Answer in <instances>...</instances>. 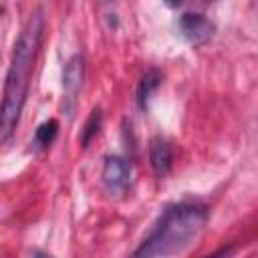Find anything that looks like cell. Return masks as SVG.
I'll use <instances>...</instances> for the list:
<instances>
[{"label": "cell", "instance_id": "obj_1", "mask_svg": "<svg viewBox=\"0 0 258 258\" xmlns=\"http://www.w3.org/2000/svg\"><path fill=\"white\" fill-rule=\"evenodd\" d=\"M42 34H44V16L42 10H34L14 42L10 67L4 79V91L0 101V149L12 139L20 123L22 109L28 97L30 79L34 73V62L40 52Z\"/></svg>", "mask_w": 258, "mask_h": 258}, {"label": "cell", "instance_id": "obj_2", "mask_svg": "<svg viewBox=\"0 0 258 258\" xmlns=\"http://www.w3.org/2000/svg\"><path fill=\"white\" fill-rule=\"evenodd\" d=\"M208 206L198 200L167 204L129 258H173L204 230Z\"/></svg>", "mask_w": 258, "mask_h": 258}, {"label": "cell", "instance_id": "obj_3", "mask_svg": "<svg viewBox=\"0 0 258 258\" xmlns=\"http://www.w3.org/2000/svg\"><path fill=\"white\" fill-rule=\"evenodd\" d=\"M179 32L181 36L194 44V46H200V44H206L214 32H216V26L214 22L204 14V12H183L179 16Z\"/></svg>", "mask_w": 258, "mask_h": 258}, {"label": "cell", "instance_id": "obj_4", "mask_svg": "<svg viewBox=\"0 0 258 258\" xmlns=\"http://www.w3.org/2000/svg\"><path fill=\"white\" fill-rule=\"evenodd\" d=\"M103 185L111 194H121L131 183V163L123 155H109L105 157L103 171H101Z\"/></svg>", "mask_w": 258, "mask_h": 258}, {"label": "cell", "instance_id": "obj_5", "mask_svg": "<svg viewBox=\"0 0 258 258\" xmlns=\"http://www.w3.org/2000/svg\"><path fill=\"white\" fill-rule=\"evenodd\" d=\"M171 163H173L171 143L161 135L151 137L149 139V165H151L153 173L157 177L167 175L169 169H171Z\"/></svg>", "mask_w": 258, "mask_h": 258}, {"label": "cell", "instance_id": "obj_6", "mask_svg": "<svg viewBox=\"0 0 258 258\" xmlns=\"http://www.w3.org/2000/svg\"><path fill=\"white\" fill-rule=\"evenodd\" d=\"M83 79H85V56L73 54L62 69V89L71 103H75V99L83 87Z\"/></svg>", "mask_w": 258, "mask_h": 258}, {"label": "cell", "instance_id": "obj_7", "mask_svg": "<svg viewBox=\"0 0 258 258\" xmlns=\"http://www.w3.org/2000/svg\"><path fill=\"white\" fill-rule=\"evenodd\" d=\"M161 81H163V75L157 69H149V71L143 73V77L139 79L137 91H135V103H137L139 111H147L149 101H151L153 93L159 89Z\"/></svg>", "mask_w": 258, "mask_h": 258}, {"label": "cell", "instance_id": "obj_8", "mask_svg": "<svg viewBox=\"0 0 258 258\" xmlns=\"http://www.w3.org/2000/svg\"><path fill=\"white\" fill-rule=\"evenodd\" d=\"M58 135V121L56 119H46L42 121L36 131H34V137H32V145L34 149H46L48 145H52V141L56 139Z\"/></svg>", "mask_w": 258, "mask_h": 258}, {"label": "cell", "instance_id": "obj_9", "mask_svg": "<svg viewBox=\"0 0 258 258\" xmlns=\"http://www.w3.org/2000/svg\"><path fill=\"white\" fill-rule=\"evenodd\" d=\"M101 125H103V113H101L99 107H95V109L91 111V115H89L85 127L81 129V145H83V147H89V143L99 135Z\"/></svg>", "mask_w": 258, "mask_h": 258}, {"label": "cell", "instance_id": "obj_10", "mask_svg": "<svg viewBox=\"0 0 258 258\" xmlns=\"http://www.w3.org/2000/svg\"><path fill=\"white\" fill-rule=\"evenodd\" d=\"M232 254H234V246H224V248L216 250L214 254H210V256H206V258H230Z\"/></svg>", "mask_w": 258, "mask_h": 258}, {"label": "cell", "instance_id": "obj_11", "mask_svg": "<svg viewBox=\"0 0 258 258\" xmlns=\"http://www.w3.org/2000/svg\"><path fill=\"white\" fill-rule=\"evenodd\" d=\"M32 258H52L50 254H44V252H40V250H36L34 254H32Z\"/></svg>", "mask_w": 258, "mask_h": 258}, {"label": "cell", "instance_id": "obj_12", "mask_svg": "<svg viewBox=\"0 0 258 258\" xmlns=\"http://www.w3.org/2000/svg\"><path fill=\"white\" fill-rule=\"evenodd\" d=\"M0 14H2V8H0Z\"/></svg>", "mask_w": 258, "mask_h": 258}]
</instances>
